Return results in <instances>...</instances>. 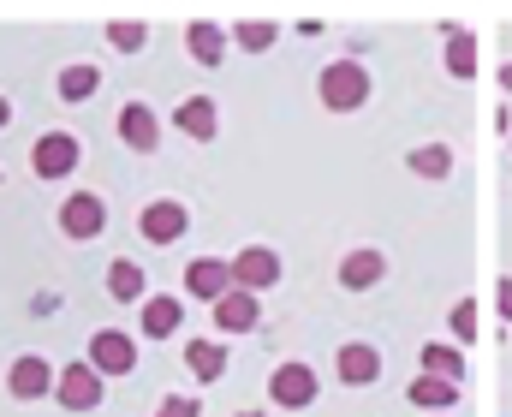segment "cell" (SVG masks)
Returning <instances> with one entry per match:
<instances>
[{"label":"cell","mask_w":512,"mask_h":417,"mask_svg":"<svg viewBox=\"0 0 512 417\" xmlns=\"http://www.w3.org/2000/svg\"><path fill=\"white\" fill-rule=\"evenodd\" d=\"M54 400H60L66 412H96V406H102V376H96L90 364H66V370L54 376Z\"/></svg>","instance_id":"2"},{"label":"cell","mask_w":512,"mask_h":417,"mask_svg":"<svg viewBox=\"0 0 512 417\" xmlns=\"http://www.w3.org/2000/svg\"><path fill=\"white\" fill-rule=\"evenodd\" d=\"M382 275H387L382 251H352V257L340 263V286H352V292H370Z\"/></svg>","instance_id":"14"},{"label":"cell","mask_w":512,"mask_h":417,"mask_svg":"<svg viewBox=\"0 0 512 417\" xmlns=\"http://www.w3.org/2000/svg\"><path fill=\"white\" fill-rule=\"evenodd\" d=\"M185 286H191L197 298H227V292H233V263H215V257H197V263L185 269Z\"/></svg>","instance_id":"11"},{"label":"cell","mask_w":512,"mask_h":417,"mask_svg":"<svg viewBox=\"0 0 512 417\" xmlns=\"http://www.w3.org/2000/svg\"><path fill=\"white\" fill-rule=\"evenodd\" d=\"M185 364L197 370V382H215V376L227 370V352H221L215 340H191V346H185Z\"/></svg>","instance_id":"17"},{"label":"cell","mask_w":512,"mask_h":417,"mask_svg":"<svg viewBox=\"0 0 512 417\" xmlns=\"http://www.w3.org/2000/svg\"><path fill=\"white\" fill-rule=\"evenodd\" d=\"M423 370H429L435 382H453V388H459V376H465V358H459L453 346H423Z\"/></svg>","instance_id":"20"},{"label":"cell","mask_w":512,"mask_h":417,"mask_svg":"<svg viewBox=\"0 0 512 417\" xmlns=\"http://www.w3.org/2000/svg\"><path fill=\"white\" fill-rule=\"evenodd\" d=\"M6 120H12V108H6V96H0V126H6Z\"/></svg>","instance_id":"31"},{"label":"cell","mask_w":512,"mask_h":417,"mask_svg":"<svg viewBox=\"0 0 512 417\" xmlns=\"http://www.w3.org/2000/svg\"><path fill=\"white\" fill-rule=\"evenodd\" d=\"M108 292H114L120 304H131V298L143 292V269H137V263H126V257H120V263H108Z\"/></svg>","instance_id":"23"},{"label":"cell","mask_w":512,"mask_h":417,"mask_svg":"<svg viewBox=\"0 0 512 417\" xmlns=\"http://www.w3.org/2000/svg\"><path fill=\"white\" fill-rule=\"evenodd\" d=\"M447 167H453V155H447L441 143H429V149H411V173H423V179H447Z\"/></svg>","instance_id":"24"},{"label":"cell","mask_w":512,"mask_h":417,"mask_svg":"<svg viewBox=\"0 0 512 417\" xmlns=\"http://www.w3.org/2000/svg\"><path fill=\"white\" fill-rule=\"evenodd\" d=\"M96 376H131V364H137V346H131V334L120 328H102L96 340H90V358H84Z\"/></svg>","instance_id":"3"},{"label":"cell","mask_w":512,"mask_h":417,"mask_svg":"<svg viewBox=\"0 0 512 417\" xmlns=\"http://www.w3.org/2000/svg\"><path fill=\"white\" fill-rule=\"evenodd\" d=\"M96 84H102L96 66H66V72H60V96H66V102H90Z\"/></svg>","instance_id":"22"},{"label":"cell","mask_w":512,"mask_h":417,"mask_svg":"<svg viewBox=\"0 0 512 417\" xmlns=\"http://www.w3.org/2000/svg\"><path fill=\"white\" fill-rule=\"evenodd\" d=\"M179 316H185L179 298H149V304H143V334H149V340H167V334L179 328Z\"/></svg>","instance_id":"16"},{"label":"cell","mask_w":512,"mask_h":417,"mask_svg":"<svg viewBox=\"0 0 512 417\" xmlns=\"http://www.w3.org/2000/svg\"><path fill=\"white\" fill-rule=\"evenodd\" d=\"M334 370H340V382H346V388H364V382H376V376H382V352L352 340V346H340V364H334Z\"/></svg>","instance_id":"9"},{"label":"cell","mask_w":512,"mask_h":417,"mask_svg":"<svg viewBox=\"0 0 512 417\" xmlns=\"http://www.w3.org/2000/svg\"><path fill=\"white\" fill-rule=\"evenodd\" d=\"M447 72L453 78H471L477 72V42L465 30H447Z\"/></svg>","instance_id":"21"},{"label":"cell","mask_w":512,"mask_h":417,"mask_svg":"<svg viewBox=\"0 0 512 417\" xmlns=\"http://www.w3.org/2000/svg\"><path fill=\"white\" fill-rule=\"evenodd\" d=\"M143 36H149V30H143V24H131V18H114V24H108V42H114L120 54H137V48H143Z\"/></svg>","instance_id":"25"},{"label":"cell","mask_w":512,"mask_h":417,"mask_svg":"<svg viewBox=\"0 0 512 417\" xmlns=\"http://www.w3.org/2000/svg\"><path fill=\"white\" fill-rule=\"evenodd\" d=\"M191 54H197L203 66H221V54H227V36H221L209 18H197V24H191Z\"/></svg>","instance_id":"19"},{"label":"cell","mask_w":512,"mask_h":417,"mask_svg":"<svg viewBox=\"0 0 512 417\" xmlns=\"http://www.w3.org/2000/svg\"><path fill=\"white\" fill-rule=\"evenodd\" d=\"M364 96H370V72L358 60H340V66L322 72V102L328 108H364Z\"/></svg>","instance_id":"1"},{"label":"cell","mask_w":512,"mask_h":417,"mask_svg":"<svg viewBox=\"0 0 512 417\" xmlns=\"http://www.w3.org/2000/svg\"><path fill=\"white\" fill-rule=\"evenodd\" d=\"M203 412V406H197V400H185V394H173V400H161V406H155V417H197Z\"/></svg>","instance_id":"28"},{"label":"cell","mask_w":512,"mask_h":417,"mask_svg":"<svg viewBox=\"0 0 512 417\" xmlns=\"http://www.w3.org/2000/svg\"><path fill=\"white\" fill-rule=\"evenodd\" d=\"M453 400H459L453 382H435V376H417V382H411V406H423V412H447Z\"/></svg>","instance_id":"18"},{"label":"cell","mask_w":512,"mask_h":417,"mask_svg":"<svg viewBox=\"0 0 512 417\" xmlns=\"http://www.w3.org/2000/svg\"><path fill=\"white\" fill-rule=\"evenodd\" d=\"M137 227H143V239H149V245H173V239L191 227V215H185V203L161 197V203H149V209H143V221H137Z\"/></svg>","instance_id":"8"},{"label":"cell","mask_w":512,"mask_h":417,"mask_svg":"<svg viewBox=\"0 0 512 417\" xmlns=\"http://www.w3.org/2000/svg\"><path fill=\"white\" fill-rule=\"evenodd\" d=\"M30 167H36V179H66V173L78 167V138H72V132H48V138H36Z\"/></svg>","instance_id":"4"},{"label":"cell","mask_w":512,"mask_h":417,"mask_svg":"<svg viewBox=\"0 0 512 417\" xmlns=\"http://www.w3.org/2000/svg\"><path fill=\"white\" fill-rule=\"evenodd\" d=\"M245 417H262V412H245Z\"/></svg>","instance_id":"32"},{"label":"cell","mask_w":512,"mask_h":417,"mask_svg":"<svg viewBox=\"0 0 512 417\" xmlns=\"http://www.w3.org/2000/svg\"><path fill=\"white\" fill-rule=\"evenodd\" d=\"M501 316L512 322V280H501Z\"/></svg>","instance_id":"29"},{"label":"cell","mask_w":512,"mask_h":417,"mask_svg":"<svg viewBox=\"0 0 512 417\" xmlns=\"http://www.w3.org/2000/svg\"><path fill=\"white\" fill-rule=\"evenodd\" d=\"M453 334H459V340H477V304H471V298L453 304Z\"/></svg>","instance_id":"27"},{"label":"cell","mask_w":512,"mask_h":417,"mask_svg":"<svg viewBox=\"0 0 512 417\" xmlns=\"http://www.w3.org/2000/svg\"><path fill=\"white\" fill-rule=\"evenodd\" d=\"M173 126H179L185 138L209 143V138H215V126H221V114H215V102H209V96H191V102H179V114H173Z\"/></svg>","instance_id":"12"},{"label":"cell","mask_w":512,"mask_h":417,"mask_svg":"<svg viewBox=\"0 0 512 417\" xmlns=\"http://www.w3.org/2000/svg\"><path fill=\"white\" fill-rule=\"evenodd\" d=\"M268 394H274V406L298 412V406L316 400V370H310V364H280V370L268 376Z\"/></svg>","instance_id":"5"},{"label":"cell","mask_w":512,"mask_h":417,"mask_svg":"<svg viewBox=\"0 0 512 417\" xmlns=\"http://www.w3.org/2000/svg\"><path fill=\"white\" fill-rule=\"evenodd\" d=\"M501 90H512V66H501Z\"/></svg>","instance_id":"30"},{"label":"cell","mask_w":512,"mask_h":417,"mask_svg":"<svg viewBox=\"0 0 512 417\" xmlns=\"http://www.w3.org/2000/svg\"><path fill=\"white\" fill-rule=\"evenodd\" d=\"M6 388H12V400H42V394H54V370L42 358H18L12 376H6Z\"/></svg>","instance_id":"10"},{"label":"cell","mask_w":512,"mask_h":417,"mask_svg":"<svg viewBox=\"0 0 512 417\" xmlns=\"http://www.w3.org/2000/svg\"><path fill=\"white\" fill-rule=\"evenodd\" d=\"M120 138L131 143V149H137V155H149V149H155V114H149V108H143V102H131L126 114H120Z\"/></svg>","instance_id":"15"},{"label":"cell","mask_w":512,"mask_h":417,"mask_svg":"<svg viewBox=\"0 0 512 417\" xmlns=\"http://www.w3.org/2000/svg\"><path fill=\"white\" fill-rule=\"evenodd\" d=\"M233 42H239V48H251V54H262V48L274 42V24H262V18H256V24H239V30H233Z\"/></svg>","instance_id":"26"},{"label":"cell","mask_w":512,"mask_h":417,"mask_svg":"<svg viewBox=\"0 0 512 417\" xmlns=\"http://www.w3.org/2000/svg\"><path fill=\"white\" fill-rule=\"evenodd\" d=\"M274 280H280V257H274L268 245H251V251L233 257V286H239V292H262V286H274Z\"/></svg>","instance_id":"6"},{"label":"cell","mask_w":512,"mask_h":417,"mask_svg":"<svg viewBox=\"0 0 512 417\" xmlns=\"http://www.w3.org/2000/svg\"><path fill=\"white\" fill-rule=\"evenodd\" d=\"M60 227H66L72 239H96V233L108 227V209H102V197H90V191H72V197H66V209H60Z\"/></svg>","instance_id":"7"},{"label":"cell","mask_w":512,"mask_h":417,"mask_svg":"<svg viewBox=\"0 0 512 417\" xmlns=\"http://www.w3.org/2000/svg\"><path fill=\"white\" fill-rule=\"evenodd\" d=\"M215 328H227V334H245L256 328V292H227V298H215Z\"/></svg>","instance_id":"13"}]
</instances>
